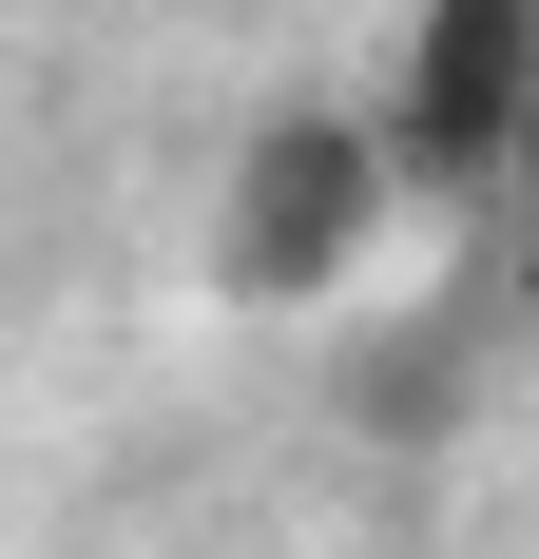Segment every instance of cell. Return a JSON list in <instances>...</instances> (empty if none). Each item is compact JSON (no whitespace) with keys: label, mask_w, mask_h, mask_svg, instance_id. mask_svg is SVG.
<instances>
[{"label":"cell","mask_w":539,"mask_h":559,"mask_svg":"<svg viewBox=\"0 0 539 559\" xmlns=\"http://www.w3.org/2000/svg\"><path fill=\"white\" fill-rule=\"evenodd\" d=\"M367 135H385L405 193L482 213L501 174H520V135H539V0H424V39H405V78H385Z\"/></svg>","instance_id":"2"},{"label":"cell","mask_w":539,"mask_h":559,"mask_svg":"<svg viewBox=\"0 0 539 559\" xmlns=\"http://www.w3.org/2000/svg\"><path fill=\"white\" fill-rule=\"evenodd\" d=\"M385 213H405L385 135L347 97H289V116H251V155L213 193V271H231V309H327L385 271Z\"/></svg>","instance_id":"1"}]
</instances>
